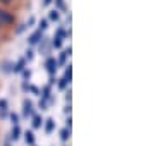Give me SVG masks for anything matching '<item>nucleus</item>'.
I'll return each mask as SVG.
<instances>
[{
	"mask_svg": "<svg viewBox=\"0 0 155 146\" xmlns=\"http://www.w3.org/2000/svg\"><path fill=\"white\" fill-rule=\"evenodd\" d=\"M67 55H71V46H69V50H66V52H62V53H61L59 60H57V65H64V64H66Z\"/></svg>",
	"mask_w": 155,
	"mask_h": 146,
	"instance_id": "4468645a",
	"label": "nucleus"
},
{
	"mask_svg": "<svg viewBox=\"0 0 155 146\" xmlns=\"http://www.w3.org/2000/svg\"><path fill=\"white\" fill-rule=\"evenodd\" d=\"M5 146H12V144H11V143H9V141H7V143H5Z\"/></svg>",
	"mask_w": 155,
	"mask_h": 146,
	"instance_id": "72a5a7b5",
	"label": "nucleus"
},
{
	"mask_svg": "<svg viewBox=\"0 0 155 146\" xmlns=\"http://www.w3.org/2000/svg\"><path fill=\"white\" fill-rule=\"evenodd\" d=\"M22 138H24V143L28 146H35V141H36V138H35V132L31 129L29 131H24L22 132Z\"/></svg>",
	"mask_w": 155,
	"mask_h": 146,
	"instance_id": "6e6552de",
	"label": "nucleus"
},
{
	"mask_svg": "<svg viewBox=\"0 0 155 146\" xmlns=\"http://www.w3.org/2000/svg\"><path fill=\"white\" fill-rule=\"evenodd\" d=\"M28 91H31L33 95H36V96H40V90L36 88V86H33V84H29V88H28Z\"/></svg>",
	"mask_w": 155,
	"mask_h": 146,
	"instance_id": "5701e85b",
	"label": "nucleus"
},
{
	"mask_svg": "<svg viewBox=\"0 0 155 146\" xmlns=\"http://www.w3.org/2000/svg\"><path fill=\"white\" fill-rule=\"evenodd\" d=\"M2 72H12V64L11 62H4V64H2Z\"/></svg>",
	"mask_w": 155,
	"mask_h": 146,
	"instance_id": "aec40b11",
	"label": "nucleus"
},
{
	"mask_svg": "<svg viewBox=\"0 0 155 146\" xmlns=\"http://www.w3.org/2000/svg\"><path fill=\"white\" fill-rule=\"evenodd\" d=\"M43 129H45V134H52L55 131V119H47L43 122Z\"/></svg>",
	"mask_w": 155,
	"mask_h": 146,
	"instance_id": "423d86ee",
	"label": "nucleus"
},
{
	"mask_svg": "<svg viewBox=\"0 0 155 146\" xmlns=\"http://www.w3.org/2000/svg\"><path fill=\"white\" fill-rule=\"evenodd\" d=\"M24 59H26V62H33V59H35V50L33 48H28V50H26Z\"/></svg>",
	"mask_w": 155,
	"mask_h": 146,
	"instance_id": "f3484780",
	"label": "nucleus"
},
{
	"mask_svg": "<svg viewBox=\"0 0 155 146\" xmlns=\"http://www.w3.org/2000/svg\"><path fill=\"white\" fill-rule=\"evenodd\" d=\"M45 67H47V72H48L50 76H54L55 71H57V60L54 59V57H48L47 62H45Z\"/></svg>",
	"mask_w": 155,
	"mask_h": 146,
	"instance_id": "39448f33",
	"label": "nucleus"
},
{
	"mask_svg": "<svg viewBox=\"0 0 155 146\" xmlns=\"http://www.w3.org/2000/svg\"><path fill=\"white\" fill-rule=\"evenodd\" d=\"M2 24H5V26L14 24V16H12L11 12L2 11V9H0V26H2Z\"/></svg>",
	"mask_w": 155,
	"mask_h": 146,
	"instance_id": "f03ea898",
	"label": "nucleus"
},
{
	"mask_svg": "<svg viewBox=\"0 0 155 146\" xmlns=\"http://www.w3.org/2000/svg\"><path fill=\"white\" fill-rule=\"evenodd\" d=\"M67 84H71V81H69L67 78H62L61 81H59V84H57V86H59V90H66Z\"/></svg>",
	"mask_w": 155,
	"mask_h": 146,
	"instance_id": "a211bd4d",
	"label": "nucleus"
},
{
	"mask_svg": "<svg viewBox=\"0 0 155 146\" xmlns=\"http://www.w3.org/2000/svg\"><path fill=\"white\" fill-rule=\"evenodd\" d=\"M9 101L5 100V98H0V119L2 120H5L7 117H9Z\"/></svg>",
	"mask_w": 155,
	"mask_h": 146,
	"instance_id": "7ed1b4c3",
	"label": "nucleus"
},
{
	"mask_svg": "<svg viewBox=\"0 0 155 146\" xmlns=\"http://www.w3.org/2000/svg\"><path fill=\"white\" fill-rule=\"evenodd\" d=\"M48 17H50V21H59L61 14H59V11H57V9H54V11H50Z\"/></svg>",
	"mask_w": 155,
	"mask_h": 146,
	"instance_id": "6ab92c4d",
	"label": "nucleus"
},
{
	"mask_svg": "<svg viewBox=\"0 0 155 146\" xmlns=\"http://www.w3.org/2000/svg\"><path fill=\"white\" fill-rule=\"evenodd\" d=\"M50 95H52V86H50V84H45L43 88H41V91H40V96H41L45 101H48V100H50Z\"/></svg>",
	"mask_w": 155,
	"mask_h": 146,
	"instance_id": "9b49d317",
	"label": "nucleus"
},
{
	"mask_svg": "<svg viewBox=\"0 0 155 146\" xmlns=\"http://www.w3.org/2000/svg\"><path fill=\"white\" fill-rule=\"evenodd\" d=\"M21 74H22V81H26V83H28V79L31 78V71H29V69H24Z\"/></svg>",
	"mask_w": 155,
	"mask_h": 146,
	"instance_id": "4be33fe9",
	"label": "nucleus"
},
{
	"mask_svg": "<svg viewBox=\"0 0 155 146\" xmlns=\"http://www.w3.org/2000/svg\"><path fill=\"white\" fill-rule=\"evenodd\" d=\"M57 5L61 7V9H64V2H62V0H57Z\"/></svg>",
	"mask_w": 155,
	"mask_h": 146,
	"instance_id": "473e14b6",
	"label": "nucleus"
},
{
	"mask_svg": "<svg viewBox=\"0 0 155 146\" xmlns=\"http://www.w3.org/2000/svg\"><path fill=\"white\" fill-rule=\"evenodd\" d=\"M43 117H41V115H36V113H35L33 117H31V127H33V129H40V127H41V125H43Z\"/></svg>",
	"mask_w": 155,
	"mask_h": 146,
	"instance_id": "9d476101",
	"label": "nucleus"
},
{
	"mask_svg": "<svg viewBox=\"0 0 155 146\" xmlns=\"http://www.w3.org/2000/svg\"><path fill=\"white\" fill-rule=\"evenodd\" d=\"M66 127H67V129H71V127H72V119H71V115L66 119Z\"/></svg>",
	"mask_w": 155,
	"mask_h": 146,
	"instance_id": "393cba45",
	"label": "nucleus"
},
{
	"mask_svg": "<svg viewBox=\"0 0 155 146\" xmlns=\"http://www.w3.org/2000/svg\"><path fill=\"white\" fill-rule=\"evenodd\" d=\"M52 46H54V48H61V46H62V38H59V36H54Z\"/></svg>",
	"mask_w": 155,
	"mask_h": 146,
	"instance_id": "412c9836",
	"label": "nucleus"
},
{
	"mask_svg": "<svg viewBox=\"0 0 155 146\" xmlns=\"http://www.w3.org/2000/svg\"><path fill=\"white\" fill-rule=\"evenodd\" d=\"M26 65H28L26 59H24V57H21V59H19V60L16 62V64H12V72H16V74L22 72V71L26 69Z\"/></svg>",
	"mask_w": 155,
	"mask_h": 146,
	"instance_id": "20e7f679",
	"label": "nucleus"
},
{
	"mask_svg": "<svg viewBox=\"0 0 155 146\" xmlns=\"http://www.w3.org/2000/svg\"><path fill=\"white\" fill-rule=\"evenodd\" d=\"M35 115V103L31 100H26L22 101V117L24 119H31Z\"/></svg>",
	"mask_w": 155,
	"mask_h": 146,
	"instance_id": "f257e3e1",
	"label": "nucleus"
},
{
	"mask_svg": "<svg viewBox=\"0 0 155 146\" xmlns=\"http://www.w3.org/2000/svg\"><path fill=\"white\" fill-rule=\"evenodd\" d=\"M7 119L11 120L12 125H19V124H21V115H19L17 112H9V117Z\"/></svg>",
	"mask_w": 155,
	"mask_h": 146,
	"instance_id": "f8f14e48",
	"label": "nucleus"
},
{
	"mask_svg": "<svg viewBox=\"0 0 155 146\" xmlns=\"http://www.w3.org/2000/svg\"><path fill=\"white\" fill-rule=\"evenodd\" d=\"M24 29H26V24H21V26L17 28V31H16V33H17V34H21L22 31H24Z\"/></svg>",
	"mask_w": 155,
	"mask_h": 146,
	"instance_id": "cd10ccee",
	"label": "nucleus"
},
{
	"mask_svg": "<svg viewBox=\"0 0 155 146\" xmlns=\"http://www.w3.org/2000/svg\"><path fill=\"white\" fill-rule=\"evenodd\" d=\"M48 29V19H41L38 24V31H41V33H45Z\"/></svg>",
	"mask_w": 155,
	"mask_h": 146,
	"instance_id": "dca6fc26",
	"label": "nucleus"
},
{
	"mask_svg": "<svg viewBox=\"0 0 155 146\" xmlns=\"http://www.w3.org/2000/svg\"><path fill=\"white\" fill-rule=\"evenodd\" d=\"M33 24H35V17H29V19H28V23H26V28H31Z\"/></svg>",
	"mask_w": 155,
	"mask_h": 146,
	"instance_id": "a878e982",
	"label": "nucleus"
},
{
	"mask_svg": "<svg viewBox=\"0 0 155 146\" xmlns=\"http://www.w3.org/2000/svg\"><path fill=\"white\" fill-rule=\"evenodd\" d=\"M41 38H43V33L36 29V31H35V33L28 38V43H29L31 46H33V45H38V43H40V40H41Z\"/></svg>",
	"mask_w": 155,
	"mask_h": 146,
	"instance_id": "1a4fd4ad",
	"label": "nucleus"
},
{
	"mask_svg": "<svg viewBox=\"0 0 155 146\" xmlns=\"http://www.w3.org/2000/svg\"><path fill=\"white\" fill-rule=\"evenodd\" d=\"M69 138H71V129H67V127L61 129V139L66 143V141H69Z\"/></svg>",
	"mask_w": 155,
	"mask_h": 146,
	"instance_id": "2eb2a0df",
	"label": "nucleus"
},
{
	"mask_svg": "<svg viewBox=\"0 0 155 146\" xmlns=\"http://www.w3.org/2000/svg\"><path fill=\"white\" fill-rule=\"evenodd\" d=\"M50 2H52V0H43V2H41V5L47 7V5H50Z\"/></svg>",
	"mask_w": 155,
	"mask_h": 146,
	"instance_id": "2f4dec72",
	"label": "nucleus"
},
{
	"mask_svg": "<svg viewBox=\"0 0 155 146\" xmlns=\"http://www.w3.org/2000/svg\"><path fill=\"white\" fill-rule=\"evenodd\" d=\"M22 138V129H21V125H12V129H11V141H19Z\"/></svg>",
	"mask_w": 155,
	"mask_h": 146,
	"instance_id": "0eeeda50",
	"label": "nucleus"
},
{
	"mask_svg": "<svg viewBox=\"0 0 155 146\" xmlns=\"http://www.w3.org/2000/svg\"><path fill=\"white\" fill-rule=\"evenodd\" d=\"M66 100L69 101V103H71V90H69V91L66 93Z\"/></svg>",
	"mask_w": 155,
	"mask_h": 146,
	"instance_id": "7c9ffc66",
	"label": "nucleus"
},
{
	"mask_svg": "<svg viewBox=\"0 0 155 146\" xmlns=\"http://www.w3.org/2000/svg\"><path fill=\"white\" fill-rule=\"evenodd\" d=\"M38 108L41 110V112H43V110H47V101H45L43 98H41V100L38 101Z\"/></svg>",
	"mask_w": 155,
	"mask_h": 146,
	"instance_id": "b1692460",
	"label": "nucleus"
},
{
	"mask_svg": "<svg viewBox=\"0 0 155 146\" xmlns=\"http://www.w3.org/2000/svg\"><path fill=\"white\" fill-rule=\"evenodd\" d=\"M48 84L52 86V84H55V78L54 76H50V79H48Z\"/></svg>",
	"mask_w": 155,
	"mask_h": 146,
	"instance_id": "c756f323",
	"label": "nucleus"
},
{
	"mask_svg": "<svg viewBox=\"0 0 155 146\" xmlns=\"http://www.w3.org/2000/svg\"><path fill=\"white\" fill-rule=\"evenodd\" d=\"M21 88H22V91H24V93H26V91H28V88H29V84H28V83H26V81H22Z\"/></svg>",
	"mask_w": 155,
	"mask_h": 146,
	"instance_id": "bb28decb",
	"label": "nucleus"
},
{
	"mask_svg": "<svg viewBox=\"0 0 155 146\" xmlns=\"http://www.w3.org/2000/svg\"><path fill=\"white\" fill-rule=\"evenodd\" d=\"M47 52H48V40L43 36V38L40 40V53L47 55Z\"/></svg>",
	"mask_w": 155,
	"mask_h": 146,
	"instance_id": "ddd939ff",
	"label": "nucleus"
},
{
	"mask_svg": "<svg viewBox=\"0 0 155 146\" xmlns=\"http://www.w3.org/2000/svg\"><path fill=\"white\" fill-rule=\"evenodd\" d=\"M71 110H72V108H71V103H69V105H66V108H64V112L71 115Z\"/></svg>",
	"mask_w": 155,
	"mask_h": 146,
	"instance_id": "c85d7f7f",
	"label": "nucleus"
}]
</instances>
